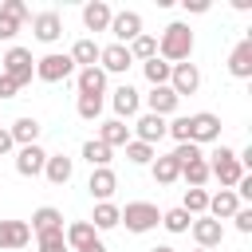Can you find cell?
Masks as SVG:
<instances>
[{
	"label": "cell",
	"instance_id": "8",
	"mask_svg": "<svg viewBox=\"0 0 252 252\" xmlns=\"http://www.w3.org/2000/svg\"><path fill=\"white\" fill-rule=\"evenodd\" d=\"M189 232H193L197 248H209V252H213V248L224 240V224H220V220H213V217H193Z\"/></svg>",
	"mask_w": 252,
	"mask_h": 252
},
{
	"label": "cell",
	"instance_id": "36",
	"mask_svg": "<svg viewBox=\"0 0 252 252\" xmlns=\"http://www.w3.org/2000/svg\"><path fill=\"white\" fill-rule=\"evenodd\" d=\"M161 224L169 228V232H189V224H193V217L177 205V209H169V213H161Z\"/></svg>",
	"mask_w": 252,
	"mask_h": 252
},
{
	"label": "cell",
	"instance_id": "25",
	"mask_svg": "<svg viewBox=\"0 0 252 252\" xmlns=\"http://www.w3.org/2000/svg\"><path fill=\"white\" fill-rule=\"evenodd\" d=\"M106 91V71L102 67H83L79 71V94H98L102 98Z\"/></svg>",
	"mask_w": 252,
	"mask_h": 252
},
{
	"label": "cell",
	"instance_id": "2",
	"mask_svg": "<svg viewBox=\"0 0 252 252\" xmlns=\"http://www.w3.org/2000/svg\"><path fill=\"white\" fill-rule=\"evenodd\" d=\"M118 224H126L130 232H150V228L161 224V213L150 201H130L126 209H118Z\"/></svg>",
	"mask_w": 252,
	"mask_h": 252
},
{
	"label": "cell",
	"instance_id": "16",
	"mask_svg": "<svg viewBox=\"0 0 252 252\" xmlns=\"http://www.w3.org/2000/svg\"><path fill=\"white\" fill-rule=\"evenodd\" d=\"M110 106H114V114H118V122H122V118H134V114H138V106H142V98H138V91H134L130 83H122V87L114 91V98H110Z\"/></svg>",
	"mask_w": 252,
	"mask_h": 252
},
{
	"label": "cell",
	"instance_id": "42",
	"mask_svg": "<svg viewBox=\"0 0 252 252\" xmlns=\"http://www.w3.org/2000/svg\"><path fill=\"white\" fill-rule=\"evenodd\" d=\"M232 220H236V228H240V232H244V236H248V232H252V209H244V205H240V209H236V213H232Z\"/></svg>",
	"mask_w": 252,
	"mask_h": 252
},
{
	"label": "cell",
	"instance_id": "23",
	"mask_svg": "<svg viewBox=\"0 0 252 252\" xmlns=\"http://www.w3.org/2000/svg\"><path fill=\"white\" fill-rule=\"evenodd\" d=\"M134 130H138V142L154 146V142L165 138V118H158V114H142V118L134 122Z\"/></svg>",
	"mask_w": 252,
	"mask_h": 252
},
{
	"label": "cell",
	"instance_id": "41",
	"mask_svg": "<svg viewBox=\"0 0 252 252\" xmlns=\"http://www.w3.org/2000/svg\"><path fill=\"white\" fill-rule=\"evenodd\" d=\"M20 28H24L20 20H12V16H4V12H0V39H16V32H20Z\"/></svg>",
	"mask_w": 252,
	"mask_h": 252
},
{
	"label": "cell",
	"instance_id": "21",
	"mask_svg": "<svg viewBox=\"0 0 252 252\" xmlns=\"http://www.w3.org/2000/svg\"><path fill=\"white\" fill-rule=\"evenodd\" d=\"M236 209H240L236 193H232V189H220L217 197H209V209H205V213H209L213 220H232V213H236Z\"/></svg>",
	"mask_w": 252,
	"mask_h": 252
},
{
	"label": "cell",
	"instance_id": "26",
	"mask_svg": "<svg viewBox=\"0 0 252 252\" xmlns=\"http://www.w3.org/2000/svg\"><path fill=\"white\" fill-rule=\"evenodd\" d=\"M98 142H102V146H110V150H114V146H126V142H130V126H126V122H118V118H110V122H102V126H98Z\"/></svg>",
	"mask_w": 252,
	"mask_h": 252
},
{
	"label": "cell",
	"instance_id": "19",
	"mask_svg": "<svg viewBox=\"0 0 252 252\" xmlns=\"http://www.w3.org/2000/svg\"><path fill=\"white\" fill-rule=\"evenodd\" d=\"M87 189H91V197L94 201H110V193L118 189V177H114V169L106 165V169H91V181H87Z\"/></svg>",
	"mask_w": 252,
	"mask_h": 252
},
{
	"label": "cell",
	"instance_id": "38",
	"mask_svg": "<svg viewBox=\"0 0 252 252\" xmlns=\"http://www.w3.org/2000/svg\"><path fill=\"white\" fill-rule=\"evenodd\" d=\"M169 158H173L177 165H189V161H201L205 154H201V146H193V142H181V146H177V150H173Z\"/></svg>",
	"mask_w": 252,
	"mask_h": 252
},
{
	"label": "cell",
	"instance_id": "20",
	"mask_svg": "<svg viewBox=\"0 0 252 252\" xmlns=\"http://www.w3.org/2000/svg\"><path fill=\"white\" fill-rule=\"evenodd\" d=\"M32 236H43V232H59L63 228V213L59 209H51V205H43V209H35L32 213Z\"/></svg>",
	"mask_w": 252,
	"mask_h": 252
},
{
	"label": "cell",
	"instance_id": "18",
	"mask_svg": "<svg viewBox=\"0 0 252 252\" xmlns=\"http://www.w3.org/2000/svg\"><path fill=\"white\" fill-rule=\"evenodd\" d=\"M71 173H75V161H71L67 154H47L43 177H47L51 185H67V181H71Z\"/></svg>",
	"mask_w": 252,
	"mask_h": 252
},
{
	"label": "cell",
	"instance_id": "27",
	"mask_svg": "<svg viewBox=\"0 0 252 252\" xmlns=\"http://www.w3.org/2000/svg\"><path fill=\"white\" fill-rule=\"evenodd\" d=\"M98 51H102V47H98L94 39H79V43L71 47V63H75V67H98Z\"/></svg>",
	"mask_w": 252,
	"mask_h": 252
},
{
	"label": "cell",
	"instance_id": "37",
	"mask_svg": "<svg viewBox=\"0 0 252 252\" xmlns=\"http://www.w3.org/2000/svg\"><path fill=\"white\" fill-rule=\"evenodd\" d=\"M75 110H79V118L94 122V118L102 114V98H98V94H79V106H75Z\"/></svg>",
	"mask_w": 252,
	"mask_h": 252
},
{
	"label": "cell",
	"instance_id": "15",
	"mask_svg": "<svg viewBox=\"0 0 252 252\" xmlns=\"http://www.w3.org/2000/svg\"><path fill=\"white\" fill-rule=\"evenodd\" d=\"M228 75L236 79H252V39H240L228 55Z\"/></svg>",
	"mask_w": 252,
	"mask_h": 252
},
{
	"label": "cell",
	"instance_id": "31",
	"mask_svg": "<svg viewBox=\"0 0 252 252\" xmlns=\"http://www.w3.org/2000/svg\"><path fill=\"white\" fill-rule=\"evenodd\" d=\"M142 67H146V79H150V87H165V83H169V71H173V67H169L165 59H158V55H154V59H146Z\"/></svg>",
	"mask_w": 252,
	"mask_h": 252
},
{
	"label": "cell",
	"instance_id": "29",
	"mask_svg": "<svg viewBox=\"0 0 252 252\" xmlns=\"http://www.w3.org/2000/svg\"><path fill=\"white\" fill-rule=\"evenodd\" d=\"M110 154H114V150H110V146H102L98 138L83 142V158L91 161V169H106V165H110Z\"/></svg>",
	"mask_w": 252,
	"mask_h": 252
},
{
	"label": "cell",
	"instance_id": "1",
	"mask_svg": "<svg viewBox=\"0 0 252 252\" xmlns=\"http://www.w3.org/2000/svg\"><path fill=\"white\" fill-rule=\"evenodd\" d=\"M189 55H193V32H189V24H169L161 32V39H158V59H165L173 67V63H185Z\"/></svg>",
	"mask_w": 252,
	"mask_h": 252
},
{
	"label": "cell",
	"instance_id": "48",
	"mask_svg": "<svg viewBox=\"0 0 252 252\" xmlns=\"http://www.w3.org/2000/svg\"><path fill=\"white\" fill-rule=\"evenodd\" d=\"M197 252H209V248H197Z\"/></svg>",
	"mask_w": 252,
	"mask_h": 252
},
{
	"label": "cell",
	"instance_id": "34",
	"mask_svg": "<svg viewBox=\"0 0 252 252\" xmlns=\"http://www.w3.org/2000/svg\"><path fill=\"white\" fill-rule=\"evenodd\" d=\"M181 209H185L189 217H205V209H209V193H205V189H185Z\"/></svg>",
	"mask_w": 252,
	"mask_h": 252
},
{
	"label": "cell",
	"instance_id": "47",
	"mask_svg": "<svg viewBox=\"0 0 252 252\" xmlns=\"http://www.w3.org/2000/svg\"><path fill=\"white\" fill-rule=\"evenodd\" d=\"M150 252H177V248H169V244H158V248H150Z\"/></svg>",
	"mask_w": 252,
	"mask_h": 252
},
{
	"label": "cell",
	"instance_id": "3",
	"mask_svg": "<svg viewBox=\"0 0 252 252\" xmlns=\"http://www.w3.org/2000/svg\"><path fill=\"white\" fill-rule=\"evenodd\" d=\"M0 75L12 79L16 87L32 83V75H35V59H32V51H28V47H8V55L0 59Z\"/></svg>",
	"mask_w": 252,
	"mask_h": 252
},
{
	"label": "cell",
	"instance_id": "28",
	"mask_svg": "<svg viewBox=\"0 0 252 252\" xmlns=\"http://www.w3.org/2000/svg\"><path fill=\"white\" fill-rule=\"evenodd\" d=\"M150 169H154V181H158V185H173V181L181 177V165H177L169 154H165V158H154Z\"/></svg>",
	"mask_w": 252,
	"mask_h": 252
},
{
	"label": "cell",
	"instance_id": "10",
	"mask_svg": "<svg viewBox=\"0 0 252 252\" xmlns=\"http://www.w3.org/2000/svg\"><path fill=\"white\" fill-rule=\"evenodd\" d=\"M28 240H32L28 220H0V248L4 252H20Z\"/></svg>",
	"mask_w": 252,
	"mask_h": 252
},
{
	"label": "cell",
	"instance_id": "5",
	"mask_svg": "<svg viewBox=\"0 0 252 252\" xmlns=\"http://www.w3.org/2000/svg\"><path fill=\"white\" fill-rule=\"evenodd\" d=\"M67 75H75V63H71V55H59V51H51V55L35 59V79H43V83H63Z\"/></svg>",
	"mask_w": 252,
	"mask_h": 252
},
{
	"label": "cell",
	"instance_id": "12",
	"mask_svg": "<svg viewBox=\"0 0 252 252\" xmlns=\"http://www.w3.org/2000/svg\"><path fill=\"white\" fill-rule=\"evenodd\" d=\"M32 32H35L39 43H55V39L63 35V20H59V12H39V16H32Z\"/></svg>",
	"mask_w": 252,
	"mask_h": 252
},
{
	"label": "cell",
	"instance_id": "30",
	"mask_svg": "<svg viewBox=\"0 0 252 252\" xmlns=\"http://www.w3.org/2000/svg\"><path fill=\"white\" fill-rule=\"evenodd\" d=\"M126 51H130V59H142V63H146V59H154V55H158V39L142 32L138 39H130V43H126Z\"/></svg>",
	"mask_w": 252,
	"mask_h": 252
},
{
	"label": "cell",
	"instance_id": "46",
	"mask_svg": "<svg viewBox=\"0 0 252 252\" xmlns=\"http://www.w3.org/2000/svg\"><path fill=\"white\" fill-rule=\"evenodd\" d=\"M87 252H106V244H102V240H94V244H91Z\"/></svg>",
	"mask_w": 252,
	"mask_h": 252
},
{
	"label": "cell",
	"instance_id": "33",
	"mask_svg": "<svg viewBox=\"0 0 252 252\" xmlns=\"http://www.w3.org/2000/svg\"><path fill=\"white\" fill-rule=\"evenodd\" d=\"M91 224H94V232H98V228H114V224H118V205H110V201H98V205H94V217H91Z\"/></svg>",
	"mask_w": 252,
	"mask_h": 252
},
{
	"label": "cell",
	"instance_id": "22",
	"mask_svg": "<svg viewBox=\"0 0 252 252\" xmlns=\"http://www.w3.org/2000/svg\"><path fill=\"white\" fill-rule=\"evenodd\" d=\"M63 240H67V248H75V252H87L98 236H94V224L91 220H75L67 232H63Z\"/></svg>",
	"mask_w": 252,
	"mask_h": 252
},
{
	"label": "cell",
	"instance_id": "6",
	"mask_svg": "<svg viewBox=\"0 0 252 252\" xmlns=\"http://www.w3.org/2000/svg\"><path fill=\"white\" fill-rule=\"evenodd\" d=\"M220 138V118L201 110V114H189V142L193 146H205V142H217Z\"/></svg>",
	"mask_w": 252,
	"mask_h": 252
},
{
	"label": "cell",
	"instance_id": "17",
	"mask_svg": "<svg viewBox=\"0 0 252 252\" xmlns=\"http://www.w3.org/2000/svg\"><path fill=\"white\" fill-rule=\"evenodd\" d=\"M177 102H181V98H177L169 87H154V91L146 94V106H150L146 114H158V118H165V114H173V110H177Z\"/></svg>",
	"mask_w": 252,
	"mask_h": 252
},
{
	"label": "cell",
	"instance_id": "14",
	"mask_svg": "<svg viewBox=\"0 0 252 252\" xmlns=\"http://www.w3.org/2000/svg\"><path fill=\"white\" fill-rule=\"evenodd\" d=\"M110 4L106 0H91V4H83V24H87V32H106L110 28Z\"/></svg>",
	"mask_w": 252,
	"mask_h": 252
},
{
	"label": "cell",
	"instance_id": "32",
	"mask_svg": "<svg viewBox=\"0 0 252 252\" xmlns=\"http://www.w3.org/2000/svg\"><path fill=\"white\" fill-rule=\"evenodd\" d=\"M181 177H185V185H189V189H201V185L209 181V161L201 158V161H189V165H181Z\"/></svg>",
	"mask_w": 252,
	"mask_h": 252
},
{
	"label": "cell",
	"instance_id": "7",
	"mask_svg": "<svg viewBox=\"0 0 252 252\" xmlns=\"http://www.w3.org/2000/svg\"><path fill=\"white\" fill-rule=\"evenodd\" d=\"M165 87H169L177 98H181V94H197V87H201V71H197L193 63H173Z\"/></svg>",
	"mask_w": 252,
	"mask_h": 252
},
{
	"label": "cell",
	"instance_id": "13",
	"mask_svg": "<svg viewBox=\"0 0 252 252\" xmlns=\"http://www.w3.org/2000/svg\"><path fill=\"white\" fill-rule=\"evenodd\" d=\"M130 51L122 47V43H110V47H102L98 51V67L106 71V75H122V71H130Z\"/></svg>",
	"mask_w": 252,
	"mask_h": 252
},
{
	"label": "cell",
	"instance_id": "44",
	"mask_svg": "<svg viewBox=\"0 0 252 252\" xmlns=\"http://www.w3.org/2000/svg\"><path fill=\"white\" fill-rule=\"evenodd\" d=\"M181 4H185V12H197V16L209 12V0H181Z\"/></svg>",
	"mask_w": 252,
	"mask_h": 252
},
{
	"label": "cell",
	"instance_id": "4",
	"mask_svg": "<svg viewBox=\"0 0 252 252\" xmlns=\"http://www.w3.org/2000/svg\"><path fill=\"white\" fill-rule=\"evenodd\" d=\"M209 177H217L224 189H232V185L244 177V169H240V161H236V154H232L228 146H220L217 154H209Z\"/></svg>",
	"mask_w": 252,
	"mask_h": 252
},
{
	"label": "cell",
	"instance_id": "24",
	"mask_svg": "<svg viewBox=\"0 0 252 252\" xmlns=\"http://www.w3.org/2000/svg\"><path fill=\"white\" fill-rule=\"evenodd\" d=\"M39 130H43V126H39L35 118H28V114H24V118H16V122H12V130H8V134H12V142H16V146H35V142H39Z\"/></svg>",
	"mask_w": 252,
	"mask_h": 252
},
{
	"label": "cell",
	"instance_id": "9",
	"mask_svg": "<svg viewBox=\"0 0 252 252\" xmlns=\"http://www.w3.org/2000/svg\"><path fill=\"white\" fill-rule=\"evenodd\" d=\"M106 32H114V35H118V43L126 47L130 39H138V35H142V16H138V12H114Z\"/></svg>",
	"mask_w": 252,
	"mask_h": 252
},
{
	"label": "cell",
	"instance_id": "43",
	"mask_svg": "<svg viewBox=\"0 0 252 252\" xmlns=\"http://www.w3.org/2000/svg\"><path fill=\"white\" fill-rule=\"evenodd\" d=\"M16 91H20V87H16L12 79H4V75H0V98H16Z\"/></svg>",
	"mask_w": 252,
	"mask_h": 252
},
{
	"label": "cell",
	"instance_id": "39",
	"mask_svg": "<svg viewBox=\"0 0 252 252\" xmlns=\"http://www.w3.org/2000/svg\"><path fill=\"white\" fill-rule=\"evenodd\" d=\"M35 240H39V252H71L67 240H63V228H59V232H43V236H35Z\"/></svg>",
	"mask_w": 252,
	"mask_h": 252
},
{
	"label": "cell",
	"instance_id": "11",
	"mask_svg": "<svg viewBox=\"0 0 252 252\" xmlns=\"http://www.w3.org/2000/svg\"><path fill=\"white\" fill-rule=\"evenodd\" d=\"M43 165H47V154L39 150V142L20 146V154H16V173L20 177H35V173H43Z\"/></svg>",
	"mask_w": 252,
	"mask_h": 252
},
{
	"label": "cell",
	"instance_id": "40",
	"mask_svg": "<svg viewBox=\"0 0 252 252\" xmlns=\"http://www.w3.org/2000/svg\"><path fill=\"white\" fill-rule=\"evenodd\" d=\"M0 12H4V16H12V20H20V24H24V20H32V12H28V4H24V0H4V4H0Z\"/></svg>",
	"mask_w": 252,
	"mask_h": 252
},
{
	"label": "cell",
	"instance_id": "45",
	"mask_svg": "<svg viewBox=\"0 0 252 252\" xmlns=\"http://www.w3.org/2000/svg\"><path fill=\"white\" fill-rule=\"evenodd\" d=\"M12 146H16V142H12V134H8V130H0V158H4Z\"/></svg>",
	"mask_w": 252,
	"mask_h": 252
},
{
	"label": "cell",
	"instance_id": "35",
	"mask_svg": "<svg viewBox=\"0 0 252 252\" xmlns=\"http://www.w3.org/2000/svg\"><path fill=\"white\" fill-rule=\"evenodd\" d=\"M126 161H134V165H150V161H154V146L130 138V142H126Z\"/></svg>",
	"mask_w": 252,
	"mask_h": 252
}]
</instances>
